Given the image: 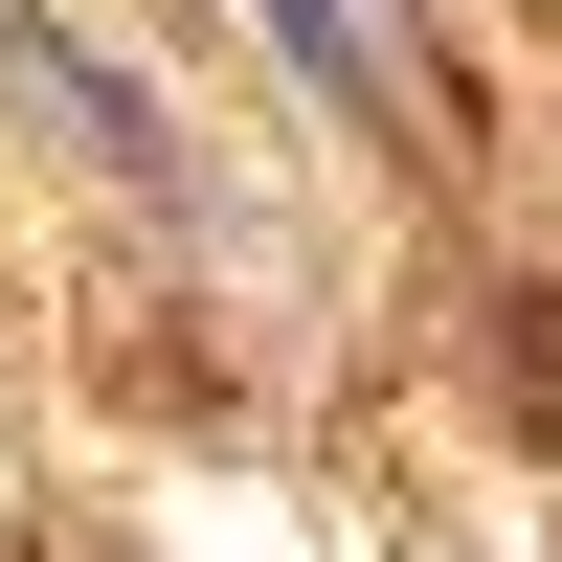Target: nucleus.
<instances>
[{
  "label": "nucleus",
  "mask_w": 562,
  "mask_h": 562,
  "mask_svg": "<svg viewBox=\"0 0 562 562\" xmlns=\"http://www.w3.org/2000/svg\"><path fill=\"white\" fill-rule=\"evenodd\" d=\"M0 90H23V113H68V135H90L113 180H158V203H180V135H158V90H113V68H90L68 23H23V0H0Z\"/></svg>",
  "instance_id": "f257e3e1"
},
{
  "label": "nucleus",
  "mask_w": 562,
  "mask_h": 562,
  "mask_svg": "<svg viewBox=\"0 0 562 562\" xmlns=\"http://www.w3.org/2000/svg\"><path fill=\"white\" fill-rule=\"evenodd\" d=\"M248 23H270V45H293V68H315V90H338V113H360V135H405V113H428V68H383V45H360V0H248Z\"/></svg>",
  "instance_id": "f03ea898"
}]
</instances>
